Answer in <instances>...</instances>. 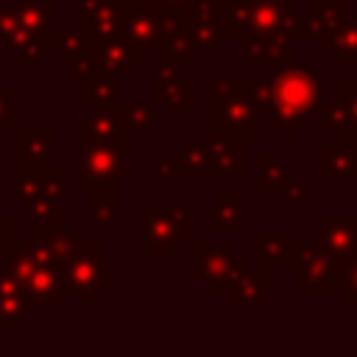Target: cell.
Returning <instances> with one entry per match:
<instances>
[{
    "instance_id": "obj_1",
    "label": "cell",
    "mask_w": 357,
    "mask_h": 357,
    "mask_svg": "<svg viewBox=\"0 0 357 357\" xmlns=\"http://www.w3.org/2000/svg\"><path fill=\"white\" fill-rule=\"evenodd\" d=\"M321 100L318 67L279 64L271 73V109L268 126L282 134L284 142H293L301 128L312 123L315 103Z\"/></svg>"
},
{
    "instance_id": "obj_2",
    "label": "cell",
    "mask_w": 357,
    "mask_h": 357,
    "mask_svg": "<svg viewBox=\"0 0 357 357\" xmlns=\"http://www.w3.org/2000/svg\"><path fill=\"white\" fill-rule=\"evenodd\" d=\"M206 100V137H223L234 142H257L259 112L245 92L243 75H209L204 81Z\"/></svg>"
},
{
    "instance_id": "obj_3",
    "label": "cell",
    "mask_w": 357,
    "mask_h": 357,
    "mask_svg": "<svg viewBox=\"0 0 357 357\" xmlns=\"http://www.w3.org/2000/svg\"><path fill=\"white\" fill-rule=\"evenodd\" d=\"M3 268L20 282V287L25 290V296L42 304H53V307H64L70 293L64 284V271L61 265H56L47 251L36 243H17L8 254H3Z\"/></svg>"
},
{
    "instance_id": "obj_4",
    "label": "cell",
    "mask_w": 357,
    "mask_h": 357,
    "mask_svg": "<svg viewBox=\"0 0 357 357\" xmlns=\"http://www.w3.org/2000/svg\"><path fill=\"white\" fill-rule=\"evenodd\" d=\"M192 209L187 204H145L142 206V254L176 257L192 243Z\"/></svg>"
},
{
    "instance_id": "obj_5",
    "label": "cell",
    "mask_w": 357,
    "mask_h": 357,
    "mask_svg": "<svg viewBox=\"0 0 357 357\" xmlns=\"http://www.w3.org/2000/svg\"><path fill=\"white\" fill-rule=\"evenodd\" d=\"M131 176L128 151L103 145V142H81L78 151V190L89 198L117 201V187Z\"/></svg>"
},
{
    "instance_id": "obj_6",
    "label": "cell",
    "mask_w": 357,
    "mask_h": 357,
    "mask_svg": "<svg viewBox=\"0 0 357 357\" xmlns=\"http://www.w3.org/2000/svg\"><path fill=\"white\" fill-rule=\"evenodd\" d=\"M103 243H78V248L70 254V259L61 265L67 293L78 298L81 307H89L95 296L106 290L109 282H114L120 273L103 262Z\"/></svg>"
},
{
    "instance_id": "obj_7",
    "label": "cell",
    "mask_w": 357,
    "mask_h": 357,
    "mask_svg": "<svg viewBox=\"0 0 357 357\" xmlns=\"http://www.w3.org/2000/svg\"><path fill=\"white\" fill-rule=\"evenodd\" d=\"M245 271V257L234 254L229 243H192V276L206 293H229Z\"/></svg>"
},
{
    "instance_id": "obj_8",
    "label": "cell",
    "mask_w": 357,
    "mask_h": 357,
    "mask_svg": "<svg viewBox=\"0 0 357 357\" xmlns=\"http://www.w3.org/2000/svg\"><path fill=\"white\" fill-rule=\"evenodd\" d=\"M293 290L298 296H310V293H340V276L332 265V259L312 243L307 245H296V257H293Z\"/></svg>"
},
{
    "instance_id": "obj_9",
    "label": "cell",
    "mask_w": 357,
    "mask_h": 357,
    "mask_svg": "<svg viewBox=\"0 0 357 357\" xmlns=\"http://www.w3.org/2000/svg\"><path fill=\"white\" fill-rule=\"evenodd\" d=\"M78 137L81 142H103L123 151H131V126L126 117V103H109V106H89L78 117Z\"/></svg>"
},
{
    "instance_id": "obj_10",
    "label": "cell",
    "mask_w": 357,
    "mask_h": 357,
    "mask_svg": "<svg viewBox=\"0 0 357 357\" xmlns=\"http://www.w3.org/2000/svg\"><path fill=\"white\" fill-rule=\"evenodd\" d=\"M307 243L318 245L335 265L337 276L351 259H357V218H329L324 215L315 229L307 231Z\"/></svg>"
},
{
    "instance_id": "obj_11",
    "label": "cell",
    "mask_w": 357,
    "mask_h": 357,
    "mask_svg": "<svg viewBox=\"0 0 357 357\" xmlns=\"http://www.w3.org/2000/svg\"><path fill=\"white\" fill-rule=\"evenodd\" d=\"M156 20H159V6L151 3H126L120 0V39L131 53L134 67L145 61V56L153 47L156 39Z\"/></svg>"
},
{
    "instance_id": "obj_12",
    "label": "cell",
    "mask_w": 357,
    "mask_h": 357,
    "mask_svg": "<svg viewBox=\"0 0 357 357\" xmlns=\"http://www.w3.org/2000/svg\"><path fill=\"white\" fill-rule=\"evenodd\" d=\"M254 36H276L284 42L304 39L301 33V14L293 0H254L251 31Z\"/></svg>"
},
{
    "instance_id": "obj_13",
    "label": "cell",
    "mask_w": 357,
    "mask_h": 357,
    "mask_svg": "<svg viewBox=\"0 0 357 357\" xmlns=\"http://www.w3.org/2000/svg\"><path fill=\"white\" fill-rule=\"evenodd\" d=\"M153 95L156 103L167 106L170 117H192L195 112V81L181 73L178 64L156 61L153 73Z\"/></svg>"
},
{
    "instance_id": "obj_14",
    "label": "cell",
    "mask_w": 357,
    "mask_h": 357,
    "mask_svg": "<svg viewBox=\"0 0 357 357\" xmlns=\"http://www.w3.org/2000/svg\"><path fill=\"white\" fill-rule=\"evenodd\" d=\"M64 190H67V167L56 162L42 170L14 173V198L22 206H33L42 201H64Z\"/></svg>"
},
{
    "instance_id": "obj_15",
    "label": "cell",
    "mask_w": 357,
    "mask_h": 357,
    "mask_svg": "<svg viewBox=\"0 0 357 357\" xmlns=\"http://www.w3.org/2000/svg\"><path fill=\"white\" fill-rule=\"evenodd\" d=\"M181 25L190 31L195 50L218 53L223 45L220 33V0H190L181 11Z\"/></svg>"
},
{
    "instance_id": "obj_16",
    "label": "cell",
    "mask_w": 357,
    "mask_h": 357,
    "mask_svg": "<svg viewBox=\"0 0 357 357\" xmlns=\"http://www.w3.org/2000/svg\"><path fill=\"white\" fill-rule=\"evenodd\" d=\"M78 28L89 45L120 39V0H78Z\"/></svg>"
},
{
    "instance_id": "obj_17",
    "label": "cell",
    "mask_w": 357,
    "mask_h": 357,
    "mask_svg": "<svg viewBox=\"0 0 357 357\" xmlns=\"http://www.w3.org/2000/svg\"><path fill=\"white\" fill-rule=\"evenodd\" d=\"M53 128H14V162L17 173L42 170L53 165Z\"/></svg>"
},
{
    "instance_id": "obj_18",
    "label": "cell",
    "mask_w": 357,
    "mask_h": 357,
    "mask_svg": "<svg viewBox=\"0 0 357 357\" xmlns=\"http://www.w3.org/2000/svg\"><path fill=\"white\" fill-rule=\"evenodd\" d=\"M31 298L20 287V282L0 268V332H28L31 326Z\"/></svg>"
},
{
    "instance_id": "obj_19",
    "label": "cell",
    "mask_w": 357,
    "mask_h": 357,
    "mask_svg": "<svg viewBox=\"0 0 357 357\" xmlns=\"http://www.w3.org/2000/svg\"><path fill=\"white\" fill-rule=\"evenodd\" d=\"M296 257V231L293 229H259L257 231V265L262 271H287Z\"/></svg>"
},
{
    "instance_id": "obj_20",
    "label": "cell",
    "mask_w": 357,
    "mask_h": 357,
    "mask_svg": "<svg viewBox=\"0 0 357 357\" xmlns=\"http://www.w3.org/2000/svg\"><path fill=\"white\" fill-rule=\"evenodd\" d=\"M204 226L209 231L245 229V195L240 190H223L212 204L204 206Z\"/></svg>"
},
{
    "instance_id": "obj_21",
    "label": "cell",
    "mask_w": 357,
    "mask_h": 357,
    "mask_svg": "<svg viewBox=\"0 0 357 357\" xmlns=\"http://www.w3.org/2000/svg\"><path fill=\"white\" fill-rule=\"evenodd\" d=\"M318 176L324 181H354L357 178V151L324 139L318 145Z\"/></svg>"
},
{
    "instance_id": "obj_22",
    "label": "cell",
    "mask_w": 357,
    "mask_h": 357,
    "mask_svg": "<svg viewBox=\"0 0 357 357\" xmlns=\"http://www.w3.org/2000/svg\"><path fill=\"white\" fill-rule=\"evenodd\" d=\"M349 11H346V3L343 0H332V3L310 0L307 11L301 14V33H304V39H312V42L326 39L340 25V20Z\"/></svg>"
},
{
    "instance_id": "obj_23",
    "label": "cell",
    "mask_w": 357,
    "mask_h": 357,
    "mask_svg": "<svg viewBox=\"0 0 357 357\" xmlns=\"http://www.w3.org/2000/svg\"><path fill=\"white\" fill-rule=\"evenodd\" d=\"M293 59H296L293 42H284L276 36H254V33H248L243 39V61L245 64L279 67V64H290Z\"/></svg>"
},
{
    "instance_id": "obj_24",
    "label": "cell",
    "mask_w": 357,
    "mask_h": 357,
    "mask_svg": "<svg viewBox=\"0 0 357 357\" xmlns=\"http://www.w3.org/2000/svg\"><path fill=\"white\" fill-rule=\"evenodd\" d=\"M206 148H209V165H212L215 178H243L245 173L243 142L223 139V137H206Z\"/></svg>"
},
{
    "instance_id": "obj_25",
    "label": "cell",
    "mask_w": 357,
    "mask_h": 357,
    "mask_svg": "<svg viewBox=\"0 0 357 357\" xmlns=\"http://www.w3.org/2000/svg\"><path fill=\"white\" fill-rule=\"evenodd\" d=\"M234 307H268L271 304V271H243L226 293Z\"/></svg>"
},
{
    "instance_id": "obj_26",
    "label": "cell",
    "mask_w": 357,
    "mask_h": 357,
    "mask_svg": "<svg viewBox=\"0 0 357 357\" xmlns=\"http://www.w3.org/2000/svg\"><path fill=\"white\" fill-rule=\"evenodd\" d=\"M153 59L156 61H167V64H178V67H187L192 64L195 59V42L190 36V31L184 25H176L170 31H162L156 39H153V47H151Z\"/></svg>"
},
{
    "instance_id": "obj_27",
    "label": "cell",
    "mask_w": 357,
    "mask_h": 357,
    "mask_svg": "<svg viewBox=\"0 0 357 357\" xmlns=\"http://www.w3.org/2000/svg\"><path fill=\"white\" fill-rule=\"evenodd\" d=\"M318 50L326 53L335 64H357V14H346L340 25L318 42Z\"/></svg>"
},
{
    "instance_id": "obj_28",
    "label": "cell",
    "mask_w": 357,
    "mask_h": 357,
    "mask_svg": "<svg viewBox=\"0 0 357 357\" xmlns=\"http://www.w3.org/2000/svg\"><path fill=\"white\" fill-rule=\"evenodd\" d=\"M92 47V56H95V70L98 75L106 73V75H114V78H128L131 75V53L128 47L123 45V39H112V42H103V45H89Z\"/></svg>"
},
{
    "instance_id": "obj_29",
    "label": "cell",
    "mask_w": 357,
    "mask_h": 357,
    "mask_svg": "<svg viewBox=\"0 0 357 357\" xmlns=\"http://www.w3.org/2000/svg\"><path fill=\"white\" fill-rule=\"evenodd\" d=\"M178 165H181V178L192 181H212V165H209V148L206 139H184L178 145Z\"/></svg>"
},
{
    "instance_id": "obj_30",
    "label": "cell",
    "mask_w": 357,
    "mask_h": 357,
    "mask_svg": "<svg viewBox=\"0 0 357 357\" xmlns=\"http://www.w3.org/2000/svg\"><path fill=\"white\" fill-rule=\"evenodd\" d=\"M254 0H220V33L229 42H243L251 31Z\"/></svg>"
},
{
    "instance_id": "obj_31",
    "label": "cell",
    "mask_w": 357,
    "mask_h": 357,
    "mask_svg": "<svg viewBox=\"0 0 357 357\" xmlns=\"http://www.w3.org/2000/svg\"><path fill=\"white\" fill-rule=\"evenodd\" d=\"M257 167H259V178H257L259 192H279L287 181L296 178V167L284 162L282 153H259Z\"/></svg>"
},
{
    "instance_id": "obj_32",
    "label": "cell",
    "mask_w": 357,
    "mask_h": 357,
    "mask_svg": "<svg viewBox=\"0 0 357 357\" xmlns=\"http://www.w3.org/2000/svg\"><path fill=\"white\" fill-rule=\"evenodd\" d=\"M28 240H36V243L47 251V257H50L56 265H64V262L70 259V254L78 248L81 234H78V229H70L67 223H59V226L42 231V234H36V237H28Z\"/></svg>"
},
{
    "instance_id": "obj_33",
    "label": "cell",
    "mask_w": 357,
    "mask_h": 357,
    "mask_svg": "<svg viewBox=\"0 0 357 357\" xmlns=\"http://www.w3.org/2000/svg\"><path fill=\"white\" fill-rule=\"evenodd\" d=\"M20 22L31 33H50L53 31V3L50 0H14Z\"/></svg>"
},
{
    "instance_id": "obj_34",
    "label": "cell",
    "mask_w": 357,
    "mask_h": 357,
    "mask_svg": "<svg viewBox=\"0 0 357 357\" xmlns=\"http://www.w3.org/2000/svg\"><path fill=\"white\" fill-rule=\"evenodd\" d=\"M59 223H67V204L64 201H42L28 206V237H36Z\"/></svg>"
},
{
    "instance_id": "obj_35",
    "label": "cell",
    "mask_w": 357,
    "mask_h": 357,
    "mask_svg": "<svg viewBox=\"0 0 357 357\" xmlns=\"http://www.w3.org/2000/svg\"><path fill=\"white\" fill-rule=\"evenodd\" d=\"M117 81L120 78L106 75V73L92 75L89 78V89H84L78 95V100L84 106H109V103H117Z\"/></svg>"
},
{
    "instance_id": "obj_36",
    "label": "cell",
    "mask_w": 357,
    "mask_h": 357,
    "mask_svg": "<svg viewBox=\"0 0 357 357\" xmlns=\"http://www.w3.org/2000/svg\"><path fill=\"white\" fill-rule=\"evenodd\" d=\"M340 95H343V112H346V117H343V128L335 131L332 139L343 145L349 137L357 134V75H349V78L343 81Z\"/></svg>"
},
{
    "instance_id": "obj_37",
    "label": "cell",
    "mask_w": 357,
    "mask_h": 357,
    "mask_svg": "<svg viewBox=\"0 0 357 357\" xmlns=\"http://www.w3.org/2000/svg\"><path fill=\"white\" fill-rule=\"evenodd\" d=\"M53 33V31H50ZM50 33H25L22 36V42L11 50V56H14V61L17 64H39L53 47H50Z\"/></svg>"
},
{
    "instance_id": "obj_38",
    "label": "cell",
    "mask_w": 357,
    "mask_h": 357,
    "mask_svg": "<svg viewBox=\"0 0 357 357\" xmlns=\"http://www.w3.org/2000/svg\"><path fill=\"white\" fill-rule=\"evenodd\" d=\"M86 45H89V42H86V36H84V31H81L78 25H53L50 47L59 50L64 59L73 56V53H78V50H84Z\"/></svg>"
},
{
    "instance_id": "obj_39",
    "label": "cell",
    "mask_w": 357,
    "mask_h": 357,
    "mask_svg": "<svg viewBox=\"0 0 357 357\" xmlns=\"http://www.w3.org/2000/svg\"><path fill=\"white\" fill-rule=\"evenodd\" d=\"M25 33L28 31L20 22V14H17L14 0L11 3H0V45H6L8 50H14L22 42Z\"/></svg>"
},
{
    "instance_id": "obj_40",
    "label": "cell",
    "mask_w": 357,
    "mask_h": 357,
    "mask_svg": "<svg viewBox=\"0 0 357 357\" xmlns=\"http://www.w3.org/2000/svg\"><path fill=\"white\" fill-rule=\"evenodd\" d=\"M243 84H245V92L248 98L254 100L259 117H268V109H271V75H243Z\"/></svg>"
},
{
    "instance_id": "obj_41",
    "label": "cell",
    "mask_w": 357,
    "mask_h": 357,
    "mask_svg": "<svg viewBox=\"0 0 357 357\" xmlns=\"http://www.w3.org/2000/svg\"><path fill=\"white\" fill-rule=\"evenodd\" d=\"M126 117L131 131H148L156 123V106L148 100H137V103H126Z\"/></svg>"
},
{
    "instance_id": "obj_42",
    "label": "cell",
    "mask_w": 357,
    "mask_h": 357,
    "mask_svg": "<svg viewBox=\"0 0 357 357\" xmlns=\"http://www.w3.org/2000/svg\"><path fill=\"white\" fill-rule=\"evenodd\" d=\"M0 128L6 131L17 128V92L8 89L3 78H0Z\"/></svg>"
},
{
    "instance_id": "obj_43",
    "label": "cell",
    "mask_w": 357,
    "mask_h": 357,
    "mask_svg": "<svg viewBox=\"0 0 357 357\" xmlns=\"http://www.w3.org/2000/svg\"><path fill=\"white\" fill-rule=\"evenodd\" d=\"M89 220L98 229H114L117 226V201L92 198V215H89Z\"/></svg>"
},
{
    "instance_id": "obj_44",
    "label": "cell",
    "mask_w": 357,
    "mask_h": 357,
    "mask_svg": "<svg viewBox=\"0 0 357 357\" xmlns=\"http://www.w3.org/2000/svg\"><path fill=\"white\" fill-rule=\"evenodd\" d=\"M153 176L162 178V181H176V178H181L178 156H176V153H167V156L153 159Z\"/></svg>"
},
{
    "instance_id": "obj_45",
    "label": "cell",
    "mask_w": 357,
    "mask_h": 357,
    "mask_svg": "<svg viewBox=\"0 0 357 357\" xmlns=\"http://www.w3.org/2000/svg\"><path fill=\"white\" fill-rule=\"evenodd\" d=\"M17 245V223L14 218L0 206V257L8 254Z\"/></svg>"
},
{
    "instance_id": "obj_46",
    "label": "cell",
    "mask_w": 357,
    "mask_h": 357,
    "mask_svg": "<svg viewBox=\"0 0 357 357\" xmlns=\"http://www.w3.org/2000/svg\"><path fill=\"white\" fill-rule=\"evenodd\" d=\"M340 296L349 307H357V259H351L343 271V282H340Z\"/></svg>"
},
{
    "instance_id": "obj_47",
    "label": "cell",
    "mask_w": 357,
    "mask_h": 357,
    "mask_svg": "<svg viewBox=\"0 0 357 357\" xmlns=\"http://www.w3.org/2000/svg\"><path fill=\"white\" fill-rule=\"evenodd\" d=\"M279 192H282V204H287V206H298V204H304L310 198V187L304 181H298V178L287 181Z\"/></svg>"
},
{
    "instance_id": "obj_48",
    "label": "cell",
    "mask_w": 357,
    "mask_h": 357,
    "mask_svg": "<svg viewBox=\"0 0 357 357\" xmlns=\"http://www.w3.org/2000/svg\"><path fill=\"white\" fill-rule=\"evenodd\" d=\"M153 3H156L162 11H173V14H178L190 0H153Z\"/></svg>"
},
{
    "instance_id": "obj_49",
    "label": "cell",
    "mask_w": 357,
    "mask_h": 357,
    "mask_svg": "<svg viewBox=\"0 0 357 357\" xmlns=\"http://www.w3.org/2000/svg\"><path fill=\"white\" fill-rule=\"evenodd\" d=\"M343 145H346V148H351V151H357V134H354V137H349Z\"/></svg>"
},
{
    "instance_id": "obj_50",
    "label": "cell",
    "mask_w": 357,
    "mask_h": 357,
    "mask_svg": "<svg viewBox=\"0 0 357 357\" xmlns=\"http://www.w3.org/2000/svg\"><path fill=\"white\" fill-rule=\"evenodd\" d=\"M6 151V128H0V153Z\"/></svg>"
}]
</instances>
